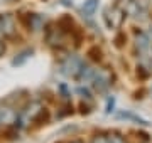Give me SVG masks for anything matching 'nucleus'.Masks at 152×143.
I'll return each instance as SVG.
<instances>
[{"label":"nucleus","instance_id":"11","mask_svg":"<svg viewBox=\"0 0 152 143\" xmlns=\"http://www.w3.org/2000/svg\"><path fill=\"white\" fill-rule=\"evenodd\" d=\"M107 138H108V143H125V140L120 135H110Z\"/></svg>","mask_w":152,"mask_h":143},{"label":"nucleus","instance_id":"18","mask_svg":"<svg viewBox=\"0 0 152 143\" xmlns=\"http://www.w3.org/2000/svg\"><path fill=\"white\" fill-rule=\"evenodd\" d=\"M2 123H4V121H2V118H0V125H2Z\"/></svg>","mask_w":152,"mask_h":143},{"label":"nucleus","instance_id":"12","mask_svg":"<svg viewBox=\"0 0 152 143\" xmlns=\"http://www.w3.org/2000/svg\"><path fill=\"white\" fill-rule=\"evenodd\" d=\"M91 143H108V138L107 136H102V135H98L91 140Z\"/></svg>","mask_w":152,"mask_h":143},{"label":"nucleus","instance_id":"4","mask_svg":"<svg viewBox=\"0 0 152 143\" xmlns=\"http://www.w3.org/2000/svg\"><path fill=\"white\" fill-rule=\"evenodd\" d=\"M149 46H151V35L145 32H140L137 34V39H135V47L140 52H144V51L149 49Z\"/></svg>","mask_w":152,"mask_h":143},{"label":"nucleus","instance_id":"14","mask_svg":"<svg viewBox=\"0 0 152 143\" xmlns=\"http://www.w3.org/2000/svg\"><path fill=\"white\" fill-rule=\"evenodd\" d=\"M112 108H113V99H110V101H108V106H107V113H110V111H113Z\"/></svg>","mask_w":152,"mask_h":143},{"label":"nucleus","instance_id":"13","mask_svg":"<svg viewBox=\"0 0 152 143\" xmlns=\"http://www.w3.org/2000/svg\"><path fill=\"white\" fill-rule=\"evenodd\" d=\"M78 93L80 94H83V98H86V99H90L91 96H90V91H88L86 88H78Z\"/></svg>","mask_w":152,"mask_h":143},{"label":"nucleus","instance_id":"16","mask_svg":"<svg viewBox=\"0 0 152 143\" xmlns=\"http://www.w3.org/2000/svg\"><path fill=\"white\" fill-rule=\"evenodd\" d=\"M4 34V20H2V15H0V35Z\"/></svg>","mask_w":152,"mask_h":143},{"label":"nucleus","instance_id":"5","mask_svg":"<svg viewBox=\"0 0 152 143\" xmlns=\"http://www.w3.org/2000/svg\"><path fill=\"white\" fill-rule=\"evenodd\" d=\"M96 7H98V0H86L81 7V14L83 17H93L95 15V12H96Z\"/></svg>","mask_w":152,"mask_h":143},{"label":"nucleus","instance_id":"6","mask_svg":"<svg viewBox=\"0 0 152 143\" xmlns=\"http://www.w3.org/2000/svg\"><path fill=\"white\" fill-rule=\"evenodd\" d=\"M4 20V35H12L14 34V20L10 15H2Z\"/></svg>","mask_w":152,"mask_h":143},{"label":"nucleus","instance_id":"15","mask_svg":"<svg viewBox=\"0 0 152 143\" xmlns=\"http://www.w3.org/2000/svg\"><path fill=\"white\" fill-rule=\"evenodd\" d=\"M61 2H63V5H66V7L73 5V0H61Z\"/></svg>","mask_w":152,"mask_h":143},{"label":"nucleus","instance_id":"17","mask_svg":"<svg viewBox=\"0 0 152 143\" xmlns=\"http://www.w3.org/2000/svg\"><path fill=\"white\" fill-rule=\"evenodd\" d=\"M71 143H83V142H80V140H76V142H71Z\"/></svg>","mask_w":152,"mask_h":143},{"label":"nucleus","instance_id":"8","mask_svg":"<svg viewBox=\"0 0 152 143\" xmlns=\"http://www.w3.org/2000/svg\"><path fill=\"white\" fill-rule=\"evenodd\" d=\"M118 118H124V120H132V121H135V123H139V125H147L145 120H142V118H139V116L132 115V113H129V111H122V113H118Z\"/></svg>","mask_w":152,"mask_h":143},{"label":"nucleus","instance_id":"9","mask_svg":"<svg viewBox=\"0 0 152 143\" xmlns=\"http://www.w3.org/2000/svg\"><path fill=\"white\" fill-rule=\"evenodd\" d=\"M29 56H32V51H29V49L24 51V52L19 54V57H15V59L12 61V64H14V66H20V64H24V62L29 59Z\"/></svg>","mask_w":152,"mask_h":143},{"label":"nucleus","instance_id":"2","mask_svg":"<svg viewBox=\"0 0 152 143\" xmlns=\"http://www.w3.org/2000/svg\"><path fill=\"white\" fill-rule=\"evenodd\" d=\"M83 61L78 56H68L63 62H61V71L68 77H78L80 71L83 69Z\"/></svg>","mask_w":152,"mask_h":143},{"label":"nucleus","instance_id":"10","mask_svg":"<svg viewBox=\"0 0 152 143\" xmlns=\"http://www.w3.org/2000/svg\"><path fill=\"white\" fill-rule=\"evenodd\" d=\"M42 17L41 15H32L31 17V27H32V30H39V29L42 27Z\"/></svg>","mask_w":152,"mask_h":143},{"label":"nucleus","instance_id":"1","mask_svg":"<svg viewBox=\"0 0 152 143\" xmlns=\"http://www.w3.org/2000/svg\"><path fill=\"white\" fill-rule=\"evenodd\" d=\"M127 14L135 20L147 19V15H149V0H129Z\"/></svg>","mask_w":152,"mask_h":143},{"label":"nucleus","instance_id":"3","mask_svg":"<svg viewBox=\"0 0 152 143\" xmlns=\"http://www.w3.org/2000/svg\"><path fill=\"white\" fill-rule=\"evenodd\" d=\"M91 83H93V88L96 89L98 93H103L112 84V77H110V74L107 71H95V76H93Z\"/></svg>","mask_w":152,"mask_h":143},{"label":"nucleus","instance_id":"7","mask_svg":"<svg viewBox=\"0 0 152 143\" xmlns=\"http://www.w3.org/2000/svg\"><path fill=\"white\" fill-rule=\"evenodd\" d=\"M95 71H96V69H93V67L83 66V69L80 71L78 77H80L81 81H91V79H93V76H95Z\"/></svg>","mask_w":152,"mask_h":143}]
</instances>
